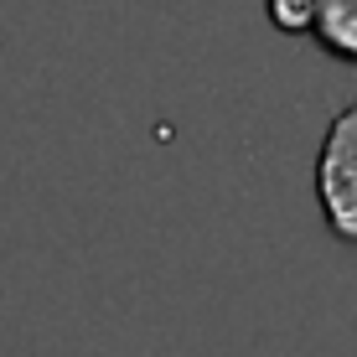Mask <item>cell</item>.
Here are the masks:
<instances>
[{
  "label": "cell",
  "instance_id": "1",
  "mask_svg": "<svg viewBox=\"0 0 357 357\" xmlns=\"http://www.w3.org/2000/svg\"><path fill=\"white\" fill-rule=\"evenodd\" d=\"M316 202L337 243H357V98L337 109L316 151Z\"/></svg>",
  "mask_w": 357,
  "mask_h": 357
},
{
  "label": "cell",
  "instance_id": "2",
  "mask_svg": "<svg viewBox=\"0 0 357 357\" xmlns=\"http://www.w3.org/2000/svg\"><path fill=\"white\" fill-rule=\"evenodd\" d=\"M311 36L321 42L326 57H337V63H357V0H316Z\"/></svg>",
  "mask_w": 357,
  "mask_h": 357
},
{
  "label": "cell",
  "instance_id": "3",
  "mask_svg": "<svg viewBox=\"0 0 357 357\" xmlns=\"http://www.w3.org/2000/svg\"><path fill=\"white\" fill-rule=\"evenodd\" d=\"M264 10H269V26L285 36H305L316 26V0H264Z\"/></svg>",
  "mask_w": 357,
  "mask_h": 357
}]
</instances>
